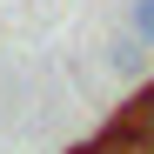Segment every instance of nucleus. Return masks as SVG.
<instances>
[{"mask_svg": "<svg viewBox=\"0 0 154 154\" xmlns=\"http://www.w3.org/2000/svg\"><path fill=\"white\" fill-rule=\"evenodd\" d=\"M74 154H94V141H87V147H74Z\"/></svg>", "mask_w": 154, "mask_h": 154, "instance_id": "7ed1b4c3", "label": "nucleus"}, {"mask_svg": "<svg viewBox=\"0 0 154 154\" xmlns=\"http://www.w3.org/2000/svg\"><path fill=\"white\" fill-rule=\"evenodd\" d=\"M114 127H121V134H134V141H147V147H154V87H141L134 100H127V107L114 114Z\"/></svg>", "mask_w": 154, "mask_h": 154, "instance_id": "f257e3e1", "label": "nucleus"}, {"mask_svg": "<svg viewBox=\"0 0 154 154\" xmlns=\"http://www.w3.org/2000/svg\"><path fill=\"white\" fill-rule=\"evenodd\" d=\"M127 14H134V40H147V47H154V0H134Z\"/></svg>", "mask_w": 154, "mask_h": 154, "instance_id": "f03ea898", "label": "nucleus"}]
</instances>
